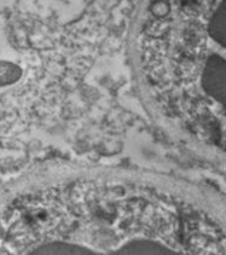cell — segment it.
<instances>
[{"label":"cell","mask_w":226,"mask_h":255,"mask_svg":"<svg viewBox=\"0 0 226 255\" xmlns=\"http://www.w3.org/2000/svg\"><path fill=\"white\" fill-rule=\"evenodd\" d=\"M16 68L11 64H1L0 66V85L10 83L16 78Z\"/></svg>","instance_id":"obj_1"}]
</instances>
